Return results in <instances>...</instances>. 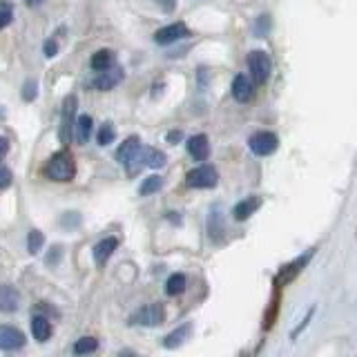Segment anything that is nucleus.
Returning <instances> with one entry per match:
<instances>
[{"label": "nucleus", "instance_id": "1", "mask_svg": "<svg viewBox=\"0 0 357 357\" xmlns=\"http://www.w3.org/2000/svg\"><path fill=\"white\" fill-rule=\"evenodd\" d=\"M116 159L119 163L126 167L128 176H137L143 167V148H141V139L139 137H130L121 143V148L116 150Z\"/></svg>", "mask_w": 357, "mask_h": 357}, {"label": "nucleus", "instance_id": "2", "mask_svg": "<svg viewBox=\"0 0 357 357\" xmlns=\"http://www.w3.org/2000/svg\"><path fill=\"white\" fill-rule=\"evenodd\" d=\"M45 174H47L52 181H72L76 174V161L74 156L63 150L59 154H54L52 159L45 165Z\"/></svg>", "mask_w": 357, "mask_h": 357}, {"label": "nucleus", "instance_id": "3", "mask_svg": "<svg viewBox=\"0 0 357 357\" xmlns=\"http://www.w3.org/2000/svg\"><path fill=\"white\" fill-rule=\"evenodd\" d=\"M248 70L255 83H266L268 76H271L273 70V63H271V56L261 50H255L248 54Z\"/></svg>", "mask_w": 357, "mask_h": 357}, {"label": "nucleus", "instance_id": "4", "mask_svg": "<svg viewBox=\"0 0 357 357\" xmlns=\"http://www.w3.org/2000/svg\"><path fill=\"white\" fill-rule=\"evenodd\" d=\"M219 181V174L212 165H199L195 170H190L185 176V183L190 188H215Z\"/></svg>", "mask_w": 357, "mask_h": 357}, {"label": "nucleus", "instance_id": "5", "mask_svg": "<svg viewBox=\"0 0 357 357\" xmlns=\"http://www.w3.org/2000/svg\"><path fill=\"white\" fill-rule=\"evenodd\" d=\"M165 319V308L163 304H150L143 306L139 312H134L130 324H139V326H159Z\"/></svg>", "mask_w": 357, "mask_h": 357}, {"label": "nucleus", "instance_id": "6", "mask_svg": "<svg viewBox=\"0 0 357 357\" xmlns=\"http://www.w3.org/2000/svg\"><path fill=\"white\" fill-rule=\"evenodd\" d=\"M248 145H250V150L257 154V156H268V154H273L277 150V137L273 132H255L252 137L248 139Z\"/></svg>", "mask_w": 357, "mask_h": 357}, {"label": "nucleus", "instance_id": "7", "mask_svg": "<svg viewBox=\"0 0 357 357\" xmlns=\"http://www.w3.org/2000/svg\"><path fill=\"white\" fill-rule=\"evenodd\" d=\"M185 36H190V29L183 25V22H174V25H167V27L156 31L154 33V43L170 45V43H176V40H181Z\"/></svg>", "mask_w": 357, "mask_h": 357}, {"label": "nucleus", "instance_id": "8", "mask_svg": "<svg viewBox=\"0 0 357 357\" xmlns=\"http://www.w3.org/2000/svg\"><path fill=\"white\" fill-rule=\"evenodd\" d=\"M25 346V335L14 326H0V351H18Z\"/></svg>", "mask_w": 357, "mask_h": 357}, {"label": "nucleus", "instance_id": "9", "mask_svg": "<svg viewBox=\"0 0 357 357\" xmlns=\"http://www.w3.org/2000/svg\"><path fill=\"white\" fill-rule=\"evenodd\" d=\"M121 81H123V70H121V67H107V70H103L94 78L92 87H96L98 92H107V89L116 87Z\"/></svg>", "mask_w": 357, "mask_h": 357}, {"label": "nucleus", "instance_id": "10", "mask_svg": "<svg viewBox=\"0 0 357 357\" xmlns=\"http://www.w3.org/2000/svg\"><path fill=\"white\" fill-rule=\"evenodd\" d=\"M74 109H76V96L70 94L63 100V130H61V141H70V132L74 128Z\"/></svg>", "mask_w": 357, "mask_h": 357}, {"label": "nucleus", "instance_id": "11", "mask_svg": "<svg viewBox=\"0 0 357 357\" xmlns=\"http://www.w3.org/2000/svg\"><path fill=\"white\" fill-rule=\"evenodd\" d=\"M255 94V87H252V81L248 76H234V81H232V96L234 100H239V103H248V100L252 98Z\"/></svg>", "mask_w": 357, "mask_h": 357}, {"label": "nucleus", "instance_id": "12", "mask_svg": "<svg viewBox=\"0 0 357 357\" xmlns=\"http://www.w3.org/2000/svg\"><path fill=\"white\" fill-rule=\"evenodd\" d=\"M188 152L195 161H206L210 154V143L206 134H197V137H190L188 141Z\"/></svg>", "mask_w": 357, "mask_h": 357}, {"label": "nucleus", "instance_id": "13", "mask_svg": "<svg viewBox=\"0 0 357 357\" xmlns=\"http://www.w3.org/2000/svg\"><path fill=\"white\" fill-rule=\"evenodd\" d=\"M18 304H20V295L14 286H0V310L5 312H14L18 310Z\"/></svg>", "mask_w": 357, "mask_h": 357}, {"label": "nucleus", "instance_id": "14", "mask_svg": "<svg viewBox=\"0 0 357 357\" xmlns=\"http://www.w3.org/2000/svg\"><path fill=\"white\" fill-rule=\"evenodd\" d=\"M116 245H119V241L114 239V237H105L103 241H98L96 245H94V250H92V255H94V261L98 264V266H103L109 257H112V252L116 250Z\"/></svg>", "mask_w": 357, "mask_h": 357}, {"label": "nucleus", "instance_id": "15", "mask_svg": "<svg viewBox=\"0 0 357 357\" xmlns=\"http://www.w3.org/2000/svg\"><path fill=\"white\" fill-rule=\"evenodd\" d=\"M259 206H261L259 197H248V199H243V201H239L237 206H234L232 215H234V219H237V221H243V219H248Z\"/></svg>", "mask_w": 357, "mask_h": 357}, {"label": "nucleus", "instance_id": "16", "mask_svg": "<svg viewBox=\"0 0 357 357\" xmlns=\"http://www.w3.org/2000/svg\"><path fill=\"white\" fill-rule=\"evenodd\" d=\"M31 333L38 342H47L52 337V324L47 321V317L43 315L31 317Z\"/></svg>", "mask_w": 357, "mask_h": 357}, {"label": "nucleus", "instance_id": "17", "mask_svg": "<svg viewBox=\"0 0 357 357\" xmlns=\"http://www.w3.org/2000/svg\"><path fill=\"white\" fill-rule=\"evenodd\" d=\"M89 134H92V119L87 114L78 116V121L74 123V139L78 141V145H85L89 141Z\"/></svg>", "mask_w": 357, "mask_h": 357}, {"label": "nucleus", "instance_id": "18", "mask_svg": "<svg viewBox=\"0 0 357 357\" xmlns=\"http://www.w3.org/2000/svg\"><path fill=\"white\" fill-rule=\"evenodd\" d=\"M190 333H192V326L190 324H183V326H178L176 331H172L167 337L163 340V346L165 349H176V346H181L188 337H190Z\"/></svg>", "mask_w": 357, "mask_h": 357}, {"label": "nucleus", "instance_id": "19", "mask_svg": "<svg viewBox=\"0 0 357 357\" xmlns=\"http://www.w3.org/2000/svg\"><path fill=\"white\" fill-rule=\"evenodd\" d=\"M143 165L159 170V167L165 165V154L161 150H156V148H143Z\"/></svg>", "mask_w": 357, "mask_h": 357}, {"label": "nucleus", "instance_id": "20", "mask_svg": "<svg viewBox=\"0 0 357 357\" xmlns=\"http://www.w3.org/2000/svg\"><path fill=\"white\" fill-rule=\"evenodd\" d=\"M112 63H114V54H112L109 50H100L92 56V67L96 72L107 70V67H112Z\"/></svg>", "mask_w": 357, "mask_h": 357}, {"label": "nucleus", "instance_id": "21", "mask_svg": "<svg viewBox=\"0 0 357 357\" xmlns=\"http://www.w3.org/2000/svg\"><path fill=\"white\" fill-rule=\"evenodd\" d=\"M161 188H163V178H161L159 174H152V176H148V178H145V181L141 183L139 192H141L143 197H148V195L159 192Z\"/></svg>", "mask_w": 357, "mask_h": 357}, {"label": "nucleus", "instance_id": "22", "mask_svg": "<svg viewBox=\"0 0 357 357\" xmlns=\"http://www.w3.org/2000/svg\"><path fill=\"white\" fill-rule=\"evenodd\" d=\"M185 290V277L181 275V273H176V275H172L170 279H167V284H165V293L167 295H181Z\"/></svg>", "mask_w": 357, "mask_h": 357}, {"label": "nucleus", "instance_id": "23", "mask_svg": "<svg viewBox=\"0 0 357 357\" xmlns=\"http://www.w3.org/2000/svg\"><path fill=\"white\" fill-rule=\"evenodd\" d=\"M43 243H45V234L40 230H29V234H27V250H29V255H38L43 250Z\"/></svg>", "mask_w": 357, "mask_h": 357}, {"label": "nucleus", "instance_id": "24", "mask_svg": "<svg viewBox=\"0 0 357 357\" xmlns=\"http://www.w3.org/2000/svg\"><path fill=\"white\" fill-rule=\"evenodd\" d=\"M98 349V340L96 337H81L74 344V353L76 355H87V353H94Z\"/></svg>", "mask_w": 357, "mask_h": 357}, {"label": "nucleus", "instance_id": "25", "mask_svg": "<svg viewBox=\"0 0 357 357\" xmlns=\"http://www.w3.org/2000/svg\"><path fill=\"white\" fill-rule=\"evenodd\" d=\"M96 139H98V145H109L112 141L116 139V130L112 128V123H103V126H100Z\"/></svg>", "mask_w": 357, "mask_h": 357}, {"label": "nucleus", "instance_id": "26", "mask_svg": "<svg viewBox=\"0 0 357 357\" xmlns=\"http://www.w3.org/2000/svg\"><path fill=\"white\" fill-rule=\"evenodd\" d=\"M11 18H14V9H11V5H0V29L7 27Z\"/></svg>", "mask_w": 357, "mask_h": 357}, {"label": "nucleus", "instance_id": "27", "mask_svg": "<svg viewBox=\"0 0 357 357\" xmlns=\"http://www.w3.org/2000/svg\"><path fill=\"white\" fill-rule=\"evenodd\" d=\"M20 94H22V98H25V100H33V98H36V94H38L36 81H31V78H29V81L22 85V92Z\"/></svg>", "mask_w": 357, "mask_h": 357}, {"label": "nucleus", "instance_id": "28", "mask_svg": "<svg viewBox=\"0 0 357 357\" xmlns=\"http://www.w3.org/2000/svg\"><path fill=\"white\" fill-rule=\"evenodd\" d=\"M11 178H14V176H11V172L7 170V167L0 165V190L9 188L11 185Z\"/></svg>", "mask_w": 357, "mask_h": 357}, {"label": "nucleus", "instance_id": "29", "mask_svg": "<svg viewBox=\"0 0 357 357\" xmlns=\"http://www.w3.org/2000/svg\"><path fill=\"white\" fill-rule=\"evenodd\" d=\"M152 3H156L163 11H167V14H172L176 7V0H152Z\"/></svg>", "mask_w": 357, "mask_h": 357}, {"label": "nucleus", "instance_id": "30", "mask_svg": "<svg viewBox=\"0 0 357 357\" xmlns=\"http://www.w3.org/2000/svg\"><path fill=\"white\" fill-rule=\"evenodd\" d=\"M312 315H315V308H310V310L306 312V317H304V321H301V326H299V328H297V331L293 333V337H297V335H299L301 331H304V328L308 326V321H310V317H312Z\"/></svg>", "mask_w": 357, "mask_h": 357}, {"label": "nucleus", "instance_id": "31", "mask_svg": "<svg viewBox=\"0 0 357 357\" xmlns=\"http://www.w3.org/2000/svg\"><path fill=\"white\" fill-rule=\"evenodd\" d=\"M45 56H50V59H52V56H56V43L54 40L45 43Z\"/></svg>", "mask_w": 357, "mask_h": 357}, {"label": "nucleus", "instance_id": "32", "mask_svg": "<svg viewBox=\"0 0 357 357\" xmlns=\"http://www.w3.org/2000/svg\"><path fill=\"white\" fill-rule=\"evenodd\" d=\"M7 150H9V141L5 137H0V156H5Z\"/></svg>", "mask_w": 357, "mask_h": 357}, {"label": "nucleus", "instance_id": "33", "mask_svg": "<svg viewBox=\"0 0 357 357\" xmlns=\"http://www.w3.org/2000/svg\"><path fill=\"white\" fill-rule=\"evenodd\" d=\"M178 139H181V134H178V132H170V134H167V141H178Z\"/></svg>", "mask_w": 357, "mask_h": 357}, {"label": "nucleus", "instance_id": "34", "mask_svg": "<svg viewBox=\"0 0 357 357\" xmlns=\"http://www.w3.org/2000/svg\"><path fill=\"white\" fill-rule=\"evenodd\" d=\"M25 3H27L29 7H36V5H40V3H43V0H25Z\"/></svg>", "mask_w": 357, "mask_h": 357}]
</instances>
